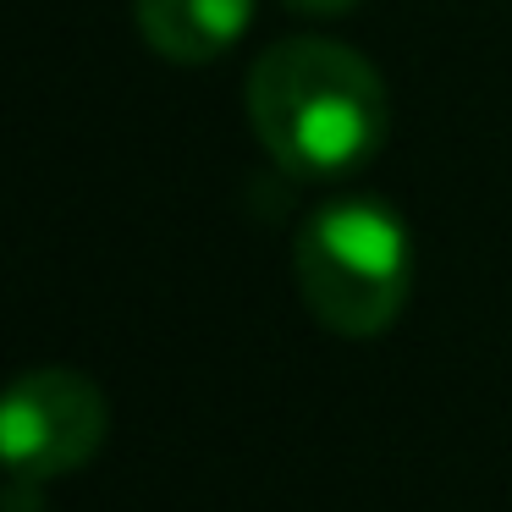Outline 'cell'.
Masks as SVG:
<instances>
[{
    "mask_svg": "<svg viewBox=\"0 0 512 512\" xmlns=\"http://www.w3.org/2000/svg\"><path fill=\"white\" fill-rule=\"evenodd\" d=\"M292 265L309 314L347 342L391 331L413 292V243L402 215L358 193L320 204L303 221Z\"/></svg>",
    "mask_w": 512,
    "mask_h": 512,
    "instance_id": "2",
    "label": "cell"
},
{
    "mask_svg": "<svg viewBox=\"0 0 512 512\" xmlns=\"http://www.w3.org/2000/svg\"><path fill=\"white\" fill-rule=\"evenodd\" d=\"M138 34L177 67L221 61L254 23V0H133Z\"/></svg>",
    "mask_w": 512,
    "mask_h": 512,
    "instance_id": "4",
    "label": "cell"
},
{
    "mask_svg": "<svg viewBox=\"0 0 512 512\" xmlns=\"http://www.w3.org/2000/svg\"><path fill=\"white\" fill-rule=\"evenodd\" d=\"M287 6L303 17H342V12H353L358 0H287Z\"/></svg>",
    "mask_w": 512,
    "mask_h": 512,
    "instance_id": "5",
    "label": "cell"
},
{
    "mask_svg": "<svg viewBox=\"0 0 512 512\" xmlns=\"http://www.w3.org/2000/svg\"><path fill=\"white\" fill-rule=\"evenodd\" d=\"M248 122L265 155L303 182H331L386 144V83L336 39H281L248 72Z\"/></svg>",
    "mask_w": 512,
    "mask_h": 512,
    "instance_id": "1",
    "label": "cell"
},
{
    "mask_svg": "<svg viewBox=\"0 0 512 512\" xmlns=\"http://www.w3.org/2000/svg\"><path fill=\"white\" fill-rule=\"evenodd\" d=\"M111 408L78 369H28L0 386V468L17 479L78 474L105 446Z\"/></svg>",
    "mask_w": 512,
    "mask_h": 512,
    "instance_id": "3",
    "label": "cell"
}]
</instances>
